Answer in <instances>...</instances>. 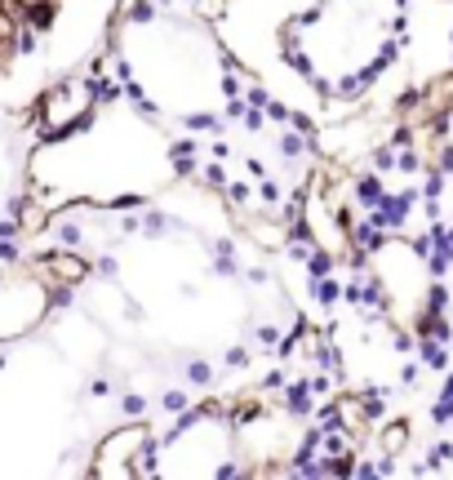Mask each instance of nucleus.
<instances>
[{
	"label": "nucleus",
	"instance_id": "f257e3e1",
	"mask_svg": "<svg viewBox=\"0 0 453 480\" xmlns=\"http://www.w3.org/2000/svg\"><path fill=\"white\" fill-rule=\"evenodd\" d=\"M125 0H0V111L36 107L102 58Z\"/></svg>",
	"mask_w": 453,
	"mask_h": 480
},
{
	"label": "nucleus",
	"instance_id": "f03ea898",
	"mask_svg": "<svg viewBox=\"0 0 453 480\" xmlns=\"http://www.w3.org/2000/svg\"><path fill=\"white\" fill-rule=\"evenodd\" d=\"M40 143L36 107L0 111V249L36 227L32 209V152Z\"/></svg>",
	"mask_w": 453,
	"mask_h": 480
}]
</instances>
